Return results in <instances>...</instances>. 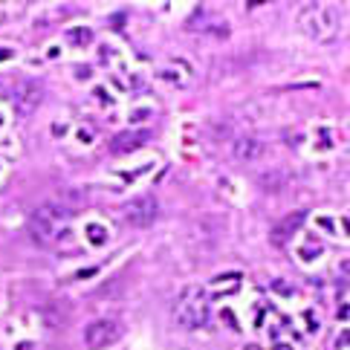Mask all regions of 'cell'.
Wrapping results in <instances>:
<instances>
[{
  "instance_id": "obj_1",
  "label": "cell",
  "mask_w": 350,
  "mask_h": 350,
  "mask_svg": "<svg viewBox=\"0 0 350 350\" xmlns=\"http://www.w3.org/2000/svg\"><path fill=\"white\" fill-rule=\"evenodd\" d=\"M298 26L307 38H313L318 44H330L336 41V35L342 29V15L330 3H307L298 12Z\"/></svg>"
},
{
  "instance_id": "obj_2",
  "label": "cell",
  "mask_w": 350,
  "mask_h": 350,
  "mask_svg": "<svg viewBox=\"0 0 350 350\" xmlns=\"http://www.w3.org/2000/svg\"><path fill=\"white\" fill-rule=\"evenodd\" d=\"M209 316H211V310H209V295H206L200 286H188V289L180 295L177 310H174L177 324L186 327V330H197V327H206V324H209Z\"/></svg>"
},
{
  "instance_id": "obj_3",
  "label": "cell",
  "mask_w": 350,
  "mask_h": 350,
  "mask_svg": "<svg viewBox=\"0 0 350 350\" xmlns=\"http://www.w3.org/2000/svg\"><path fill=\"white\" fill-rule=\"evenodd\" d=\"M157 217H159V203L151 194H139L125 206V220L136 229H145V226L157 223Z\"/></svg>"
},
{
  "instance_id": "obj_4",
  "label": "cell",
  "mask_w": 350,
  "mask_h": 350,
  "mask_svg": "<svg viewBox=\"0 0 350 350\" xmlns=\"http://www.w3.org/2000/svg\"><path fill=\"white\" fill-rule=\"evenodd\" d=\"M119 336H122V324L116 318H98L93 324H87L84 345L90 350H101V348H107V345H113Z\"/></svg>"
},
{
  "instance_id": "obj_5",
  "label": "cell",
  "mask_w": 350,
  "mask_h": 350,
  "mask_svg": "<svg viewBox=\"0 0 350 350\" xmlns=\"http://www.w3.org/2000/svg\"><path fill=\"white\" fill-rule=\"evenodd\" d=\"M304 220H307V211H289L284 217H278V220L272 223V229H269V240L275 246L289 243V237H295V232L304 226Z\"/></svg>"
},
{
  "instance_id": "obj_6",
  "label": "cell",
  "mask_w": 350,
  "mask_h": 350,
  "mask_svg": "<svg viewBox=\"0 0 350 350\" xmlns=\"http://www.w3.org/2000/svg\"><path fill=\"white\" fill-rule=\"evenodd\" d=\"M41 98H44V87L38 84V81H21L18 87H15V101H18V107L23 110V113H29L35 110L38 104H41Z\"/></svg>"
},
{
  "instance_id": "obj_7",
  "label": "cell",
  "mask_w": 350,
  "mask_h": 350,
  "mask_svg": "<svg viewBox=\"0 0 350 350\" xmlns=\"http://www.w3.org/2000/svg\"><path fill=\"white\" fill-rule=\"evenodd\" d=\"M148 139H151L148 130H125V133H116V136H113L110 151H113V154H130V151L142 148Z\"/></svg>"
},
{
  "instance_id": "obj_8",
  "label": "cell",
  "mask_w": 350,
  "mask_h": 350,
  "mask_svg": "<svg viewBox=\"0 0 350 350\" xmlns=\"http://www.w3.org/2000/svg\"><path fill=\"white\" fill-rule=\"evenodd\" d=\"M263 154V142L255 139V136H237L232 142V157L240 159V162H252Z\"/></svg>"
},
{
  "instance_id": "obj_9",
  "label": "cell",
  "mask_w": 350,
  "mask_h": 350,
  "mask_svg": "<svg viewBox=\"0 0 350 350\" xmlns=\"http://www.w3.org/2000/svg\"><path fill=\"white\" fill-rule=\"evenodd\" d=\"M289 177H286L284 168H266L263 174H257V186L266 191V194H278V191L286 188Z\"/></svg>"
},
{
  "instance_id": "obj_10",
  "label": "cell",
  "mask_w": 350,
  "mask_h": 350,
  "mask_svg": "<svg viewBox=\"0 0 350 350\" xmlns=\"http://www.w3.org/2000/svg\"><path fill=\"white\" fill-rule=\"evenodd\" d=\"M67 41H70V44H78V47H87V44L93 41V32L84 29V26H75V29L67 32Z\"/></svg>"
},
{
  "instance_id": "obj_11",
  "label": "cell",
  "mask_w": 350,
  "mask_h": 350,
  "mask_svg": "<svg viewBox=\"0 0 350 350\" xmlns=\"http://www.w3.org/2000/svg\"><path fill=\"white\" fill-rule=\"evenodd\" d=\"M87 234H90V240H93L95 246H101V243L107 240V232H104L101 226H90V229H87Z\"/></svg>"
},
{
  "instance_id": "obj_12",
  "label": "cell",
  "mask_w": 350,
  "mask_h": 350,
  "mask_svg": "<svg viewBox=\"0 0 350 350\" xmlns=\"http://www.w3.org/2000/svg\"><path fill=\"white\" fill-rule=\"evenodd\" d=\"M342 272L350 278V257H345V260H342Z\"/></svg>"
},
{
  "instance_id": "obj_13",
  "label": "cell",
  "mask_w": 350,
  "mask_h": 350,
  "mask_svg": "<svg viewBox=\"0 0 350 350\" xmlns=\"http://www.w3.org/2000/svg\"><path fill=\"white\" fill-rule=\"evenodd\" d=\"M275 350H289V348H286V345H278V348H275Z\"/></svg>"
}]
</instances>
